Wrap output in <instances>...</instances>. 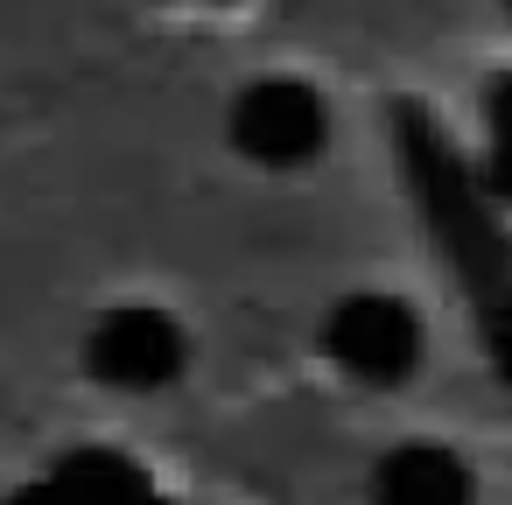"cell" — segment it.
Returning a JSON list of instances; mask_svg holds the SVG:
<instances>
[{
	"instance_id": "cell-1",
	"label": "cell",
	"mask_w": 512,
	"mask_h": 505,
	"mask_svg": "<svg viewBox=\"0 0 512 505\" xmlns=\"http://www.w3.org/2000/svg\"><path fill=\"white\" fill-rule=\"evenodd\" d=\"M393 148H400V169H407V197L421 204L442 260L456 267L463 295L477 302L491 372L512 386V239H505V225H498L491 197L477 190V176L463 169V155L449 148V134L421 106L393 113Z\"/></svg>"
},
{
	"instance_id": "cell-2",
	"label": "cell",
	"mask_w": 512,
	"mask_h": 505,
	"mask_svg": "<svg viewBox=\"0 0 512 505\" xmlns=\"http://www.w3.org/2000/svg\"><path fill=\"white\" fill-rule=\"evenodd\" d=\"M421 351H428V337H421L414 302H400L386 288H351L323 316V358L351 386H400L421 372Z\"/></svg>"
},
{
	"instance_id": "cell-3",
	"label": "cell",
	"mask_w": 512,
	"mask_h": 505,
	"mask_svg": "<svg viewBox=\"0 0 512 505\" xmlns=\"http://www.w3.org/2000/svg\"><path fill=\"white\" fill-rule=\"evenodd\" d=\"M225 134L260 169H309L330 148V106L309 78H253L232 99Z\"/></svg>"
},
{
	"instance_id": "cell-4",
	"label": "cell",
	"mask_w": 512,
	"mask_h": 505,
	"mask_svg": "<svg viewBox=\"0 0 512 505\" xmlns=\"http://www.w3.org/2000/svg\"><path fill=\"white\" fill-rule=\"evenodd\" d=\"M85 365H92V379L113 386V393H162V386L183 379L190 337H183V323H176L169 309H155V302H120V309H106V316L85 330Z\"/></svg>"
},
{
	"instance_id": "cell-5",
	"label": "cell",
	"mask_w": 512,
	"mask_h": 505,
	"mask_svg": "<svg viewBox=\"0 0 512 505\" xmlns=\"http://www.w3.org/2000/svg\"><path fill=\"white\" fill-rule=\"evenodd\" d=\"M372 505H477V477L449 442H393L365 484Z\"/></svg>"
},
{
	"instance_id": "cell-6",
	"label": "cell",
	"mask_w": 512,
	"mask_h": 505,
	"mask_svg": "<svg viewBox=\"0 0 512 505\" xmlns=\"http://www.w3.org/2000/svg\"><path fill=\"white\" fill-rule=\"evenodd\" d=\"M50 498L57 505H169L162 484L127 456V449H106V442H85V449H64L50 463Z\"/></svg>"
},
{
	"instance_id": "cell-7",
	"label": "cell",
	"mask_w": 512,
	"mask_h": 505,
	"mask_svg": "<svg viewBox=\"0 0 512 505\" xmlns=\"http://www.w3.org/2000/svg\"><path fill=\"white\" fill-rule=\"evenodd\" d=\"M477 190L491 197V211L498 204L512 211V71L491 78V92H484V169H477Z\"/></svg>"
},
{
	"instance_id": "cell-8",
	"label": "cell",
	"mask_w": 512,
	"mask_h": 505,
	"mask_svg": "<svg viewBox=\"0 0 512 505\" xmlns=\"http://www.w3.org/2000/svg\"><path fill=\"white\" fill-rule=\"evenodd\" d=\"M0 505H57V498H50V484L36 477V484H22V491H8V498H0Z\"/></svg>"
}]
</instances>
